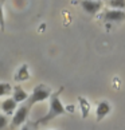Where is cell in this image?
I'll return each instance as SVG.
<instances>
[{
	"instance_id": "4",
	"label": "cell",
	"mask_w": 125,
	"mask_h": 130,
	"mask_svg": "<svg viewBox=\"0 0 125 130\" xmlns=\"http://www.w3.org/2000/svg\"><path fill=\"white\" fill-rule=\"evenodd\" d=\"M81 6H82V8H84L88 13H90V15H94L95 12L100 11L101 3L98 2V0H82V2H81Z\"/></svg>"
},
{
	"instance_id": "6",
	"label": "cell",
	"mask_w": 125,
	"mask_h": 130,
	"mask_svg": "<svg viewBox=\"0 0 125 130\" xmlns=\"http://www.w3.org/2000/svg\"><path fill=\"white\" fill-rule=\"evenodd\" d=\"M109 111H110V105H109L108 102H105V101H102V102H100L98 106H97L95 115H97L98 119H101V118H104L105 115H108Z\"/></svg>"
},
{
	"instance_id": "11",
	"label": "cell",
	"mask_w": 125,
	"mask_h": 130,
	"mask_svg": "<svg viewBox=\"0 0 125 130\" xmlns=\"http://www.w3.org/2000/svg\"><path fill=\"white\" fill-rule=\"evenodd\" d=\"M22 130H30V129H28V126H24V127H22Z\"/></svg>"
},
{
	"instance_id": "2",
	"label": "cell",
	"mask_w": 125,
	"mask_h": 130,
	"mask_svg": "<svg viewBox=\"0 0 125 130\" xmlns=\"http://www.w3.org/2000/svg\"><path fill=\"white\" fill-rule=\"evenodd\" d=\"M50 97V90L46 87V86L43 85H39L38 87H35V90H34L32 95L30 97V102H28V107L30 106H32L34 103L36 102H42V101H45Z\"/></svg>"
},
{
	"instance_id": "5",
	"label": "cell",
	"mask_w": 125,
	"mask_h": 130,
	"mask_svg": "<svg viewBox=\"0 0 125 130\" xmlns=\"http://www.w3.org/2000/svg\"><path fill=\"white\" fill-rule=\"evenodd\" d=\"M125 19V12L121 9H112L105 13V20L108 22H120Z\"/></svg>"
},
{
	"instance_id": "8",
	"label": "cell",
	"mask_w": 125,
	"mask_h": 130,
	"mask_svg": "<svg viewBox=\"0 0 125 130\" xmlns=\"http://www.w3.org/2000/svg\"><path fill=\"white\" fill-rule=\"evenodd\" d=\"M27 98H28V94L22 87L18 86V87L15 89V91H13V99H15L16 102H24Z\"/></svg>"
},
{
	"instance_id": "9",
	"label": "cell",
	"mask_w": 125,
	"mask_h": 130,
	"mask_svg": "<svg viewBox=\"0 0 125 130\" xmlns=\"http://www.w3.org/2000/svg\"><path fill=\"white\" fill-rule=\"evenodd\" d=\"M109 4H110L113 8H116V9H122V8H125V0H110Z\"/></svg>"
},
{
	"instance_id": "1",
	"label": "cell",
	"mask_w": 125,
	"mask_h": 130,
	"mask_svg": "<svg viewBox=\"0 0 125 130\" xmlns=\"http://www.w3.org/2000/svg\"><path fill=\"white\" fill-rule=\"evenodd\" d=\"M63 113H65L63 105H62L61 99H59V97H58V94H54V95H51L49 111H47V114L45 115V117L40 118L39 121H38V123H47L49 121L54 119L55 117H58V115L63 114Z\"/></svg>"
},
{
	"instance_id": "10",
	"label": "cell",
	"mask_w": 125,
	"mask_h": 130,
	"mask_svg": "<svg viewBox=\"0 0 125 130\" xmlns=\"http://www.w3.org/2000/svg\"><path fill=\"white\" fill-rule=\"evenodd\" d=\"M6 123H7V119H6V117L3 115V117H2V125H0V127L4 129V127H6Z\"/></svg>"
},
{
	"instance_id": "3",
	"label": "cell",
	"mask_w": 125,
	"mask_h": 130,
	"mask_svg": "<svg viewBox=\"0 0 125 130\" xmlns=\"http://www.w3.org/2000/svg\"><path fill=\"white\" fill-rule=\"evenodd\" d=\"M27 113H28V106H22L18 109V111L15 113L12 118V125L13 126H20L22 123H24L26 118H27Z\"/></svg>"
},
{
	"instance_id": "7",
	"label": "cell",
	"mask_w": 125,
	"mask_h": 130,
	"mask_svg": "<svg viewBox=\"0 0 125 130\" xmlns=\"http://www.w3.org/2000/svg\"><path fill=\"white\" fill-rule=\"evenodd\" d=\"M15 107H16V101L15 99H11V98L6 99L2 103V109H3V111L6 113V114H11L13 110H15Z\"/></svg>"
}]
</instances>
